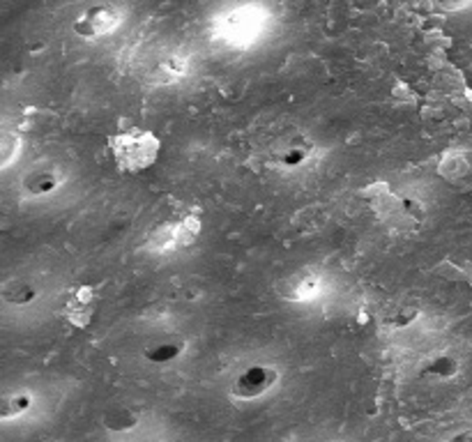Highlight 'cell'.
Returning a JSON list of instances; mask_svg holds the SVG:
<instances>
[{"label":"cell","mask_w":472,"mask_h":442,"mask_svg":"<svg viewBox=\"0 0 472 442\" xmlns=\"http://www.w3.org/2000/svg\"><path fill=\"white\" fill-rule=\"evenodd\" d=\"M121 24V12L113 5H92L83 12L81 16L74 24V30H77L81 37L86 39H100L107 37L109 33L118 28Z\"/></svg>","instance_id":"3957f363"},{"label":"cell","mask_w":472,"mask_h":442,"mask_svg":"<svg viewBox=\"0 0 472 442\" xmlns=\"http://www.w3.org/2000/svg\"><path fill=\"white\" fill-rule=\"evenodd\" d=\"M95 290L88 289V286H81V289L69 293L68 304H65V318H68L74 327H81L83 330V327L90 325L92 316H95Z\"/></svg>","instance_id":"277c9868"},{"label":"cell","mask_w":472,"mask_h":442,"mask_svg":"<svg viewBox=\"0 0 472 442\" xmlns=\"http://www.w3.org/2000/svg\"><path fill=\"white\" fill-rule=\"evenodd\" d=\"M458 369H461V364H458L456 357L445 353V355H435L431 357V360H426L425 366H422V375H426V378L447 380L452 378V375H456Z\"/></svg>","instance_id":"52a82bcc"},{"label":"cell","mask_w":472,"mask_h":442,"mask_svg":"<svg viewBox=\"0 0 472 442\" xmlns=\"http://www.w3.org/2000/svg\"><path fill=\"white\" fill-rule=\"evenodd\" d=\"M470 0H440V5H445L447 10H458V7L467 5Z\"/></svg>","instance_id":"5bb4252c"},{"label":"cell","mask_w":472,"mask_h":442,"mask_svg":"<svg viewBox=\"0 0 472 442\" xmlns=\"http://www.w3.org/2000/svg\"><path fill=\"white\" fill-rule=\"evenodd\" d=\"M24 187L30 196H48V194H54L60 187V178L56 171L37 169L26 175Z\"/></svg>","instance_id":"5b68a950"},{"label":"cell","mask_w":472,"mask_h":442,"mask_svg":"<svg viewBox=\"0 0 472 442\" xmlns=\"http://www.w3.org/2000/svg\"><path fill=\"white\" fill-rule=\"evenodd\" d=\"M445 442H472V426H467V428H463V431L454 433V436L447 437Z\"/></svg>","instance_id":"4fadbf2b"},{"label":"cell","mask_w":472,"mask_h":442,"mask_svg":"<svg viewBox=\"0 0 472 442\" xmlns=\"http://www.w3.org/2000/svg\"><path fill=\"white\" fill-rule=\"evenodd\" d=\"M109 148H111L118 169L125 174H141V171L150 169L160 157V139L152 132L143 130L116 134L109 141Z\"/></svg>","instance_id":"6da1fadb"},{"label":"cell","mask_w":472,"mask_h":442,"mask_svg":"<svg viewBox=\"0 0 472 442\" xmlns=\"http://www.w3.org/2000/svg\"><path fill=\"white\" fill-rule=\"evenodd\" d=\"M104 422H107V428H111V431H130V428L136 426L139 417L130 408H113Z\"/></svg>","instance_id":"8fae6325"},{"label":"cell","mask_w":472,"mask_h":442,"mask_svg":"<svg viewBox=\"0 0 472 442\" xmlns=\"http://www.w3.org/2000/svg\"><path fill=\"white\" fill-rule=\"evenodd\" d=\"M328 442H334V440H328Z\"/></svg>","instance_id":"9a60e30c"},{"label":"cell","mask_w":472,"mask_h":442,"mask_svg":"<svg viewBox=\"0 0 472 442\" xmlns=\"http://www.w3.org/2000/svg\"><path fill=\"white\" fill-rule=\"evenodd\" d=\"M184 351V343L183 342H175V339H166V342H157L152 346L145 348V360L150 364H157V366H164L171 364V362L178 360Z\"/></svg>","instance_id":"8992f818"},{"label":"cell","mask_w":472,"mask_h":442,"mask_svg":"<svg viewBox=\"0 0 472 442\" xmlns=\"http://www.w3.org/2000/svg\"><path fill=\"white\" fill-rule=\"evenodd\" d=\"M35 298H37V289L30 281L16 279L5 286V300L10 304H19L21 307V304H30Z\"/></svg>","instance_id":"9c48e42d"},{"label":"cell","mask_w":472,"mask_h":442,"mask_svg":"<svg viewBox=\"0 0 472 442\" xmlns=\"http://www.w3.org/2000/svg\"><path fill=\"white\" fill-rule=\"evenodd\" d=\"M279 380V371L266 364H251L233 380V396L240 401H254L267 395Z\"/></svg>","instance_id":"7a4b0ae2"},{"label":"cell","mask_w":472,"mask_h":442,"mask_svg":"<svg viewBox=\"0 0 472 442\" xmlns=\"http://www.w3.org/2000/svg\"><path fill=\"white\" fill-rule=\"evenodd\" d=\"M198 231H201V224H198L196 216H189V219H184L183 224L178 226V233H175V240L180 242V245H184V242H194L198 237Z\"/></svg>","instance_id":"7c38bea8"},{"label":"cell","mask_w":472,"mask_h":442,"mask_svg":"<svg viewBox=\"0 0 472 442\" xmlns=\"http://www.w3.org/2000/svg\"><path fill=\"white\" fill-rule=\"evenodd\" d=\"M311 148L313 145L309 141H290L288 145H284V150L279 153V163L286 166V169H295V166H302L309 157H311Z\"/></svg>","instance_id":"ba28073f"},{"label":"cell","mask_w":472,"mask_h":442,"mask_svg":"<svg viewBox=\"0 0 472 442\" xmlns=\"http://www.w3.org/2000/svg\"><path fill=\"white\" fill-rule=\"evenodd\" d=\"M33 405V399L28 395H10L3 399V408H0V417L5 419H15L16 415H24L26 410H30Z\"/></svg>","instance_id":"30bf717a"}]
</instances>
